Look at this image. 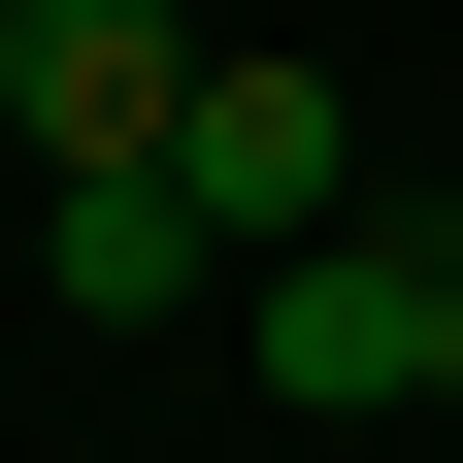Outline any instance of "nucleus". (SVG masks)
Instances as JSON below:
<instances>
[{
    "label": "nucleus",
    "mask_w": 463,
    "mask_h": 463,
    "mask_svg": "<svg viewBox=\"0 0 463 463\" xmlns=\"http://www.w3.org/2000/svg\"><path fill=\"white\" fill-rule=\"evenodd\" d=\"M165 199H199L232 265H298V232H364V99H331V67H199V133H165Z\"/></svg>",
    "instance_id": "f03ea898"
},
{
    "label": "nucleus",
    "mask_w": 463,
    "mask_h": 463,
    "mask_svg": "<svg viewBox=\"0 0 463 463\" xmlns=\"http://www.w3.org/2000/svg\"><path fill=\"white\" fill-rule=\"evenodd\" d=\"M430 430H463V265H430Z\"/></svg>",
    "instance_id": "39448f33"
},
{
    "label": "nucleus",
    "mask_w": 463,
    "mask_h": 463,
    "mask_svg": "<svg viewBox=\"0 0 463 463\" xmlns=\"http://www.w3.org/2000/svg\"><path fill=\"white\" fill-rule=\"evenodd\" d=\"M0 133L33 165H165L199 133V33H165V0H0Z\"/></svg>",
    "instance_id": "7ed1b4c3"
},
{
    "label": "nucleus",
    "mask_w": 463,
    "mask_h": 463,
    "mask_svg": "<svg viewBox=\"0 0 463 463\" xmlns=\"http://www.w3.org/2000/svg\"><path fill=\"white\" fill-rule=\"evenodd\" d=\"M232 331H265V397L397 430V397H430V232H298V265H232Z\"/></svg>",
    "instance_id": "f257e3e1"
},
{
    "label": "nucleus",
    "mask_w": 463,
    "mask_h": 463,
    "mask_svg": "<svg viewBox=\"0 0 463 463\" xmlns=\"http://www.w3.org/2000/svg\"><path fill=\"white\" fill-rule=\"evenodd\" d=\"M33 298L67 331H232V232L165 199V165H33Z\"/></svg>",
    "instance_id": "20e7f679"
}]
</instances>
